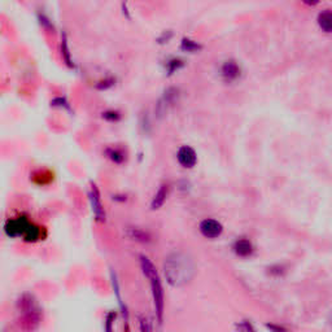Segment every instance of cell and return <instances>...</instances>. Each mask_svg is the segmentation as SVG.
Listing matches in <instances>:
<instances>
[{"instance_id": "11", "label": "cell", "mask_w": 332, "mask_h": 332, "mask_svg": "<svg viewBox=\"0 0 332 332\" xmlns=\"http://www.w3.org/2000/svg\"><path fill=\"white\" fill-rule=\"evenodd\" d=\"M168 196H169V185L168 184L160 185V188L157 189V192H156L155 196L152 198V201H151V209L159 210L160 208H162V205L165 204Z\"/></svg>"}, {"instance_id": "1", "label": "cell", "mask_w": 332, "mask_h": 332, "mask_svg": "<svg viewBox=\"0 0 332 332\" xmlns=\"http://www.w3.org/2000/svg\"><path fill=\"white\" fill-rule=\"evenodd\" d=\"M196 274V265L189 253L184 251H174L164 261V275L169 286L180 288L191 283Z\"/></svg>"}, {"instance_id": "3", "label": "cell", "mask_w": 332, "mask_h": 332, "mask_svg": "<svg viewBox=\"0 0 332 332\" xmlns=\"http://www.w3.org/2000/svg\"><path fill=\"white\" fill-rule=\"evenodd\" d=\"M147 279L150 280L151 294H152L153 309H155L156 319H157V323L162 324V322H164V313H165V291L164 287H162L161 278H160L159 272H156V274H153V275H151L150 278Z\"/></svg>"}, {"instance_id": "16", "label": "cell", "mask_w": 332, "mask_h": 332, "mask_svg": "<svg viewBox=\"0 0 332 332\" xmlns=\"http://www.w3.org/2000/svg\"><path fill=\"white\" fill-rule=\"evenodd\" d=\"M105 155L108 159H111L114 164H122L125 161V153L122 150L116 147H109L105 150Z\"/></svg>"}, {"instance_id": "21", "label": "cell", "mask_w": 332, "mask_h": 332, "mask_svg": "<svg viewBox=\"0 0 332 332\" xmlns=\"http://www.w3.org/2000/svg\"><path fill=\"white\" fill-rule=\"evenodd\" d=\"M183 66V61L179 60V59H171V60L168 61L166 64V69H168L169 74H173V73L178 72Z\"/></svg>"}, {"instance_id": "15", "label": "cell", "mask_w": 332, "mask_h": 332, "mask_svg": "<svg viewBox=\"0 0 332 332\" xmlns=\"http://www.w3.org/2000/svg\"><path fill=\"white\" fill-rule=\"evenodd\" d=\"M61 54H63V59L65 60L66 65H69L70 68L74 66V63L72 60V54H70V48L69 43H68V38H66V34L64 33L61 36Z\"/></svg>"}, {"instance_id": "7", "label": "cell", "mask_w": 332, "mask_h": 332, "mask_svg": "<svg viewBox=\"0 0 332 332\" xmlns=\"http://www.w3.org/2000/svg\"><path fill=\"white\" fill-rule=\"evenodd\" d=\"M199 231L207 239H217L223 232V226L219 221L213 218H205L199 224Z\"/></svg>"}, {"instance_id": "23", "label": "cell", "mask_w": 332, "mask_h": 332, "mask_svg": "<svg viewBox=\"0 0 332 332\" xmlns=\"http://www.w3.org/2000/svg\"><path fill=\"white\" fill-rule=\"evenodd\" d=\"M103 117H104L105 120L111 121V122H116V121L120 120V113L116 111H107L105 113H103Z\"/></svg>"}, {"instance_id": "18", "label": "cell", "mask_w": 332, "mask_h": 332, "mask_svg": "<svg viewBox=\"0 0 332 332\" xmlns=\"http://www.w3.org/2000/svg\"><path fill=\"white\" fill-rule=\"evenodd\" d=\"M180 48H182L183 51H185V52H198V51H200V50H201V45L199 44L198 42L192 40V39L184 38L182 40Z\"/></svg>"}, {"instance_id": "5", "label": "cell", "mask_w": 332, "mask_h": 332, "mask_svg": "<svg viewBox=\"0 0 332 332\" xmlns=\"http://www.w3.org/2000/svg\"><path fill=\"white\" fill-rule=\"evenodd\" d=\"M31 224H33V222L27 217L20 216L8 219L4 226V231L9 238H24Z\"/></svg>"}, {"instance_id": "22", "label": "cell", "mask_w": 332, "mask_h": 332, "mask_svg": "<svg viewBox=\"0 0 332 332\" xmlns=\"http://www.w3.org/2000/svg\"><path fill=\"white\" fill-rule=\"evenodd\" d=\"M265 327H266L270 332H290L287 327L281 326V324L278 323H266Z\"/></svg>"}, {"instance_id": "12", "label": "cell", "mask_w": 332, "mask_h": 332, "mask_svg": "<svg viewBox=\"0 0 332 332\" xmlns=\"http://www.w3.org/2000/svg\"><path fill=\"white\" fill-rule=\"evenodd\" d=\"M126 235L131 240H134V242L141 243V244H148V243H151V240H152L150 233L140 227H127Z\"/></svg>"}, {"instance_id": "4", "label": "cell", "mask_w": 332, "mask_h": 332, "mask_svg": "<svg viewBox=\"0 0 332 332\" xmlns=\"http://www.w3.org/2000/svg\"><path fill=\"white\" fill-rule=\"evenodd\" d=\"M88 201H90V207L92 210V214L95 217V221L99 223H104L107 221V213H105L104 205H103L102 195H100L99 187L96 185V183H90V189H88Z\"/></svg>"}, {"instance_id": "20", "label": "cell", "mask_w": 332, "mask_h": 332, "mask_svg": "<svg viewBox=\"0 0 332 332\" xmlns=\"http://www.w3.org/2000/svg\"><path fill=\"white\" fill-rule=\"evenodd\" d=\"M139 322V331L140 332H153V327H152V322L148 317L146 315H140L138 318Z\"/></svg>"}, {"instance_id": "6", "label": "cell", "mask_w": 332, "mask_h": 332, "mask_svg": "<svg viewBox=\"0 0 332 332\" xmlns=\"http://www.w3.org/2000/svg\"><path fill=\"white\" fill-rule=\"evenodd\" d=\"M111 281H112V287H113V294L116 296L117 302H118V306H120L121 315L123 318V324H125L126 332L129 331L130 326V317H129V309L126 306L125 301L122 300V295H121V287H120V281L117 278V274L114 270H111Z\"/></svg>"}, {"instance_id": "17", "label": "cell", "mask_w": 332, "mask_h": 332, "mask_svg": "<svg viewBox=\"0 0 332 332\" xmlns=\"http://www.w3.org/2000/svg\"><path fill=\"white\" fill-rule=\"evenodd\" d=\"M117 317H118L117 311L111 310L107 313L104 318V332H114V324H116Z\"/></svg>"}, {"instance_id": "14", "label": "cell", "mask_w": 332, "mask_h": 332, "mask_svg": "<svg viewBox=\"0 0 332 332\" xmlns=\"http://www.w3.org/2000/svg\"><path fill=\"white\" fill-rule=\"evenodd\" d=\"M139 263H140L141 272H143V275L146 276V278H150L151 275H153L156 272H159L157 271V269H156L155 265H153L152 261H151L146 255L139 256Z\"/></svg>"}, {"instance_id": "9", "label": "cell", "mask_w": 332, "mask_h": 332, "mask_svg": "<svg viewBox=\"0 0 332 332\" xmlns=\"http://www.w3.org/2000/svg\"><path fill=\"white\" fill-rule=\"evenodd\" d=\"M177 160L183 168L192 169L195 165L198 164V155L195 152V150L189 146H182L178 150Z\"/></svg>"}, {"instance_id": "10", "label": "cell", "mask_w": 332, "mask_h": 332, "mask_svg": "<svg viewBox=\"0 0 332 332\" xmlns=\"http://www.w3.org/2000/svg\"><path fill=\"white\" fill-rule=\"evenodd\" d=\"M232 249H233V253H235L238 257H242V258L251 257L253 251H255L251 240L246 239V238H240V239H238L236 242L233 243Z\"/></svg>"}, {"instance_id": "8", "label": "cell", "mask_w": 332, "mask_h": 332, "mask_svg": "<svg viewBox=\"0 0 332 332\" xmlns=\"http://www.w3.org/2000/svg\"><path fill=\"white\" fill-rule=\"evenodd\" d=\"M221 75L223 78L224 82H227V83H232V82L238 81L242 75V68L238 64V61L230 60L224 61L221 66Z\"/></svg>"}, {"instance_id": "13", "label": "cell", "mask_w": 332, "mask_h": 332, "mask_svg": "<svg viewBox=\"0 0 332 332\" xmlns=\"http://www.w3.org/2000/svg\"><path fill=\"white\" fill-rule=\"evenodd\" d=\"M318 25L324 33H331L332 30V13L329 9H324L318 15Z\"/></svg>"}, {"instance_id": "2", "label": "cell", "mask_w": 332, "mask_h": 332, "mask_svg": "<svg viewBox=\"0 0 332 332\" xmlns=\"http://www.w3.org/2000/svg\"><path fill=\"white\" fill-rule=\"evenodd\" d=\"M18 309L22 313V327L27 331H33L40 323V309L33 296L24 295L18 301Z\"/></svg>"}, {"instance_id": "19", "label": "cell", "mask_w": 332, "mask_h": 332, "mask_svg": "<svg viewBox=\"0 0 332 332\" xmlns=\"http://www.w3.org/2000/svg\"><path fill=\"white\" fill-rule=\"evenodd\" d=\"M235 331L236 332H256V328L251 320L243 319V320H240V322H236V323H235Z\"/></svg>"}]
</instances>
